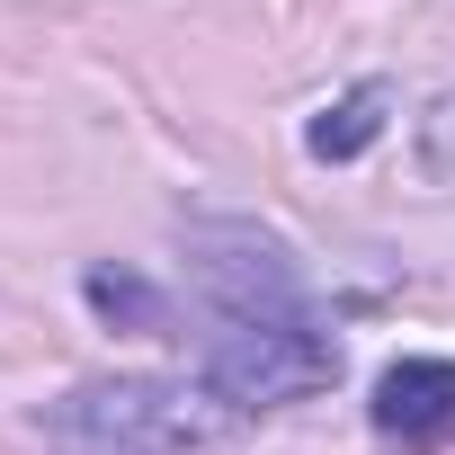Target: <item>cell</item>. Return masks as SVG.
<instances>
[{
    "instance_id": "2",
    "label": "cell",
    "mask_w": 455,
    "mask_h": 455,
    "mask_svg": "<svg viewBox=\"0 0 455 455\" xmlns=\"http://www.w3.org/2000/svg\"><path fill=\"white\" fill-rule=\"evenodd\" d=\"M205 384L233 411H277V402L339 384V339L313 331L295 304H242L205 348Z\"/></svg>"
},
{
    "instance_id": "3",
    "label": "cell",
    "mask_w": 455,
    "mask_h": 455,
    "mask_svg": "<svg viewBox=\"0 0 455 455\" xmlns=\"http://www.w3.org/2000/svg\"><path fill=\"white\" fill-rule=\"evenodd\" d=\"M375 428L402 446H428L455 428V357H402L375 375Z\"/></svg>"
},
{
    "instance_id": "4",
    "label": "cell",
    "mask_w": 455,
    "mask_h": 455,
    "mask_svg": "<svg viewBox=\"0 0 455 455\" xmlns=\"http://www.w3.org/2000/svg\"><path fill=\"white\" fill-rule=\"evenodd\" d=\"M384 116H393V90H384V81H357L348 99H331V108L313 116L304 143H313V161H357V152L384 134Z\"/></svg>"
},
{
    "instance_id": "5",
    "label": "cell",
    "mask_w": 455,
    "mask_h": 455,
    "mask_svg": "<svg viewBox=\"0 0 455 455\" xmlns=\"http://www.w3.org/2000/svg\"><path fill=\"white\" fill-rule=\"evenodd\" d=\"M90 304H99L108 322H134V331L161 322V295H152L143 277H116V268H90Z\"/></svg>"
},
{
    "instance_id": "1",
    "label": "cell",
    "mask_w": 455,
    "mask_h": 455,
    "mask_svg": "<svg viewBox=\"0 0 455 455\" xmlns=\"http://www.w3.org/2000/svg\"><path fill=\"white\" fill-rule=\"evenodd\" d=\"M242 411L214 384H170V375H108L81 384L45 411V446L63 455H233Z\"/></svg>"
}]
</instances>
